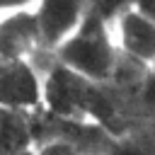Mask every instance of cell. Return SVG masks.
Listing matches in <instances>:
<instances>
[{
    "label": "cell",
    "mask_w": 155,
    "mask_h": 155,
    "mask_svg": "<svg viewBox=\"0 0 155 155\" xmlns=\"http://www.w3.org/2000/svg\"><path fill=\"white\" fill-rule=\"evenodd\" d=\"M85 155H87V153H85ZM90 155H97V153H90Z\"/></svg>",
    "instance_id": "52a82bcc"
},
{
    "label": "cell",
    "mask_w": 155,
    "mask_h": 155,
    "mask_svg": "<svg viewBox=\"0 0 155 155\" xmlns=\"http://www.w3.org/2000/svg\"><path fill=\"white\" fill-rule=\"evenodd\" d=\"M92 2H73V0H56V2H36V27L44 53L53 56L85 22Z\"/></svg>",
    "instance_id": "5b68a950"
},
{
    "label": "cell",
    "mask_w": 155,
    "mask_h": 155,
    "mask_svg": "<svg viewBox=\"0 0 155 155\" xmlns=\"http://www.w3.org/2000/svg\"><path fill=\"white\" fill-rule=\"evenodd\" d=\"M51 58L56 65L65 68L68 73L94 87L111 82L119 75L121 56L111 39L109 12L104 15L97 5H90V12L80 29Z\"/></svg>",
    "instance_id": "6da1fadb"
},
{
    "label": "cell",
    "mask_w": 155,
    "mask_h": 155,
    "mask_svg": "<svg viewBox=\"0 0 155 155\" xmlns=\"http://www.w3.org/2000/svg\"><path fill=\"white\" fill-rule=\"evenodd\" d=\"M29 155H85L80 150V145L73 140V138H65V136H53V138H46L41 143H36Z\"/></svg>",
    "instance_id": "8992f818"
},
{
    "label": "cell",
    "mask_w": 155,
    "mask_h": 155,
    "mask_svg": "<svg viewBox=\"0 0 155 155\" xmlns=\"http://www.w3.org/2000/svg\"><path fill=\"white\" fill-rule=\"evenodd\" d=\"M34 10L36 2L0 5V63H34L44 56Z\"/></svg>",
    "instance_id": "3957f363"
},
{
    "label": "cell",
    "mask_w": 155,
    "mask_h": 155,
    "mask_svg": "<svg viewBox=\"0 0 155 155\" xmlns=\"http://www.w3.org/2000/svg\"><path fill=\"white\" fill-rule=\"evenodd\" d=\"M44 70L34 63H0V111L31 114L44 109Z\"/></svg>",
    "instance_id": "277c9868"
},
{
    "label": "cell",
    "mask_w": 155,
    "mask_h": 155,
    "mask_svg": "<svg viewBox=\"0 0 155 155\" xmlns=\"http://www.w3.org/2000/svg\"><path fill=\"white\" fill-rule=\"evenodd\" d=\"M109 29L121 61H128L143 73L155 68V22L143 17L133 2L109 12Z\"/></svg>",
    "instance_id": "7a4b0ae2"
}]
</instances>
